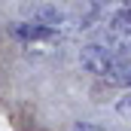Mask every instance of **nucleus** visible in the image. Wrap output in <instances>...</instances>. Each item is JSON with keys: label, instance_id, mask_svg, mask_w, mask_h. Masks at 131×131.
Segmentation results:
<instances>
[{"label": "nucleus", "instance_id": "obj_3", "mask_svg": "<svg viewBox=\"0 0 131 131\" xmlns=\"http://www.w3.org/2000/svg\"><path fill=\"white\" fill-rule=\"evenodd\" d=\"M58 34L55 28H46V25H37V21H15L12 25V37L15 40H21V43H49V40H58Z\"/></svg>", "mask_w": 131, "mask_h": 131}, {"label": "nucleus", "instance_id": "obj_4", "mask_svg": "<svg viewBox=\"0 0 131 131\" xmlns=\"http://www.w3.org/2000/svg\"><path fill=\"white\" fill-rule=\"evenodd\" d=\"M110 28L116 34H122V37H131V3L119 6V9L110 15Z\"/></svg>", "mask_w": 131, "mask_h": 131}, {"label": "nucleus", "instance_id": "obj_7", "mask_svg": "<svg viewBox=\"0 0 131 131\" xmlns=\"http://www.w3.org/2000/svg\"><path fill=\"white\" fill-rule=\"evenodd\" d=\"M73 131H107V128H101V125H92V122H76V125H73Z\"/></svg>", "mask_w": 131, "mask_h": 131}, {"label": "nucleus", "instance_id": "obj_1", "mask_svg": "<svg viewBox=\"0 0 131 131\" xmlns=\"http://www.w3.org/2000/svg\"><path fill=\"white\" fill-rule=\"evenodd\" d=\"M119 49H113V46H104V43H82L79 46V52H76V61L79 67L85 70V73H92V76H98V79H110L113 76V70L119 64Z\"/></svg>", "mask_w": 131, "mask_h": 131}, {"label": "nucleus", "instance_id": "obj_2", "mask_svg": "<svg viewBox=\"0 0 131 131\" xmlns=\"http://www.w3.org/2000/svg\"><path fill=\"white\" fill-rule=\"evenodd\" d=\"M25 15H28V21L55 28V31H64V28H70V21H73L64 9L55 6V3H25Z\"/></svg>", "mask_w": 131, "mask_h": 131}, {"label": "nucleus", "instance_id": "obj_8", "mask_svg": "<svg viewBox=\"0 0 131 131\" xmlns=\"http://www.w3.org/2000/svg\"><path fill=\"white\" fill-rule=\"evenodd\" d=\"M125 3H131V0H125Z\"/></svg>", "mask_w": 131, "mask_h": 131}, {"label": "nucleus", "instance_id": "obj_5", "mask_svg": "<svg viewBox=\"0 0 131 131\" xmlns=\"http://www.w3.org/2000/svg\"><path fill=\"white\" fill-rule=\"evenodd\" d=\"M107 82H116V85L131 89V55H122V58H119V64H116L113 76H110Z\"/></svg>", "mask_w": 131, "mask_h": 131}, {"label": "nucleus", "instance_id": "obj_6", "mask_svg": "<svg viewBox=\"0 0 131 131\" xmlns=\"http://www.w3.org/2000/svg\"><path fill=\"white\" fill-rule=\"evenodd\" d=\"M116 113H119V116H125V119L131 116V89L122 92V98H116Z\"/></svg>", "mask_w": 131, "mask_h": 131}]
</instances>
